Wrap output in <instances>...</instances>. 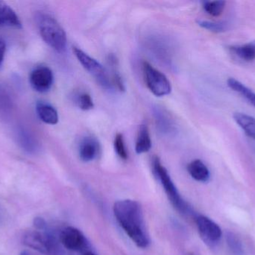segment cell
I'll return each mask as SVG.
<instances>
[{"label":"cell","instance_id":"8fae6325","mask_svg":"<svg viewBox=\"0 0 255 255\" xmlns=\"http://www.w3.org/2000/svg\"><path fill=\"white\" fill-rule=\"evenodd\" d=\"M0 26L22 28V23L16 12L3 1H0Z\"/></svg>","mask_w":255,"mask_h":255},{"label":"cell","instance_id":"ba28073f","mask_svg":"<svg viewBox=\"0 0 255 255\" xmlns=\"http://www.w3.org/2000/svg\"><path fill=\"white\" fill-rule=\"evenodd\" d=\"M60 242L70 251L87 252L88 242L84 234L74 227H67L61 231Z\"/></svg>","mask_w":255,"mask_h":255},{"label":"cell","instance_id":"2e32d148","mask_svg":"<svg viewBox=\"0 0 255 255\" xmlns=\"http://www.w3.org/2000/svg\"><path fill=\"white\" fill-rule=\"evenodd\" d=\"M151 148V139L149 130L145 124H142L138 131L135 144V151L137 154L148 152Z\"/></svg>","mask_w":255,"mask_h":255},{"label":"cell","instance_id":"6da1fadb","mask_svg":"<svg viewBox=\"0 0 255 255\" xmlns=\"http://www.w3.org/2000/svg\"><path fill=\"white\" fill-rule=\"evenodd\" d=\"M114 214L121 227L139 248L149 246L150 239L145 229L143 213L136 201H118L114 205Z\"/></svg>","mask_w":255,"mask_h":255},{"label":"cell","instance_id":"9c48e42d","mask_svg":"<svg viewBox=\"0 0 255 255\" xmlns=\"http://www.w3.org/2000/svg\"><path fill=\"white\" fill-rule=\"evenodd\" d=\"M29 80L31 87L36 91L46 92L50 90L53 85V73L49 67L40 66L31 72Z\"/></svg>","mask_w":255,"mask_h":255},{"label":"cell","instance_id":"d4e9b609","mask_svg":"<svg viewBox=\"0 0 255 255\" xmlns=\"http://www.w3.org/2000/svg\"><path fill=\"white\" fill-rule=\"evenodd\" d=\"M83 255H98L95 254V253H92V252L87 251V252H85V253H84Z\"/></svg>","mask_w":255,"mask_h":255},{"label":"cell","instance_id":"5bb4252c","mask_svg":"<svg viewBox=\"0 0 255 255\" xmlns=\"http://www.w3.org/2000/svg\"><path fill=\"white\" fill-rule=\"evenodd\" d=\"M36 111H37L39 118L43 122L50 124V125H55V124H58V120H59L58 112L51 105L39 102L36 105Z\"/></svg>","mask_w":255,"mask_h":255},{"label":"cell","instance_id":"7402d4cb","mask_svg":"<svg viewBox=\"0 0 255 255\" xmlns=\"http://www.w3.org/2000/svg\"><path fill=\"white\" fill-rule=\"evenodd\" d=\"M115 149L118 155L121 157L122 160H127L128 159V152L127 147L125 145L124 136L121 133H118L115 136Z\"/></svg>","mask_w":255,"mask_h":255},{"label":"cell","instance_id":"484cf974","mask_svg":"<svg viewBox=\"0 0 255 255\" xmlns=\"http://www.w3.org/2000/svg\"><path fill=\"white\" fill-rule=\"evenodd\" d=\"M21 255H29L28 254V253H22V254H21Z\"/></svg>","mask_w":255,"mask_h":255},{"label":"cell","instance_id":"ffe728a7","mask_svg":"<svg viewBox=\"0 0 255 255\" xmlns=\"http://www.w3.org/2000/svg\"><path fill=\"white\" fill-rule=\"evenodd\" d=\"M226 241L229 249L235 255H243L244 249H243L242 243L237 235L232 232H228Z\"/></svg>","mask_w":255,"mask_h":255},{"label":"cell","instance_id":"3957f363","mask_svg":"<svg viewBox=\"0 0 255 255\" xmlns=\"http://www.w3.org/2000/svg\"><path fill=\"white\" fill-rule=\"evenodd\" d=\"M153 172L160 182L169 202H171L174 208L179 211L181 214H189L190 208L187 205L184 199L180 195L179 192L177 190L175 184L172 181L169 172L166 168L162 165L160 159L155 157L152 161Z\"/></svg>","mask_w":255,"mask_h":255},{"label":"cell","instance_id":"d6986e66","mask_svg":"<svg viewBox=\"0 0 255 255\" xmlns=\"http://www.w3.org/2000/svg\"><path fill=\"white\" fill-rule=\"evenodd\" d=\"M197 23L202 28L214 33L224 32L228 29V24L225 22H214V21L199 19L197 20Z\"/></svg>","mask_w":255,"mask_h":255},{"label":"cell","instance_id":"52a82bcc","mask_svg":"<svg viewBox=\"0 0 255 255\" xmlns=\"http://www.w3.org/2000/svg\"><path fill=\"white\" fill-rule=\"evenodd\" d=\"M196 223L199 235L207 245L215 247L220 243L223 237V232L217 223L202 215L196 217Z\"/></svg>","mask_w":255,"mask_h":255},{"label":"cell","instance_id":"7c38bea8","mask_svg":"<svg viewBox=\"0 0 255 255\" xmlns=\"http://www.w3.org/2000/svg\"><path fill=\"white\" fill-rule=\"evenodd\" d=\"M231 53L247 62L255 60V40L244 44L232 45L229 47Z\"/></svg>","mask_w":255,"mask_h":255},{"label":"cell","instance_id":"5b68a950","mask_svg":"<svg viewBox=\"0 0 255 255\" xmlns=\"http://www.w3.org/2000/svg\"><path fill=\"white\" fill-rule=\"evenodd\" d=\"M142 70L145 84L154 95L160 97L170 94L172 85L166 75L154 68L147 61H144Z\"/></svg>","mask_w":255,"mask_h":255},{"label":"cell","instance_id":"30bf717a","mask_svg":"<svg viewBox=\"0 0 255 255\" xmlns=\"http://www.w3.org/2000/svg\"><path fill=\"white\" fill-rule=\"evenodd\" d=\"M100 151V144L95 138L92 136L85 137L79 145V157L82 161H93L98 157Z\"/></svg>","mask_w":255,"mask_h":255},{"label":"cell","instance_id":"8992f818","mask_svg":"<svg viewBox=\"0 0 255 255\" xmlns=\"http://www.w3.org/2000/svg\"><path fill=\"white\" fill-rule=\"evenodd\" d=\"M73 52L84 68L97 79V82L101 86L106 89H112L113 83L111 82L109 73L98 61L90 56L80 48L75 46L73 47Z\"/></svg>","mask_w":255,"mask_h":255},{"label":"cell","instance_id":"277c9868","mask_svg":"<svg viewBox=\"0 0 255 255\" xmlns=\"http://www.w3.org/2000/svg\"><path fill=\"white\" fill-rule=\"evenodd\" d=\"M22 242L30 247L45 255H61L58 241L49 232L40 233L38 232H28L22 237Z\"/></svg>","mask_w":255,"mask_h":255},{"label":"cell","instance_id":"ac0fdd59","mask_svg":"<svg viewBox=\"0 0 255 255\" xmlns=\"http://www.w3.org/2000/svg\"><path fill=\"white\" fill-rule=\"evenodd\" d=\"M204 10L213 16H219L224 11L226 7V1H205L202 3Z\"/></svg>","mask_w":255,"mask_h":255},{"label":"cell","instance_id":"603a6c76","mask_svg":"<svg viewBox=\"0 0 255 255\" xmlns=\"http://www.w3.org/2000/svg\"><path fill=\"white\" fill-rule=\"evenodd\" d=\"M34 226L38 230L44 231L46 229V222H45L43 218H40V217H37V218L34 219Z\"/></svg>","mask_w":255,"mask_h":255},{"label":"cell","instance_id":"44dd1931","mask_svg":"<svg viewBox=\"0 0 255 255\" xmlns=\"http://www.w3.org/2000/svg\"><path fill=\"white\" fill-rule=\"evenodd\" d=\"M76 103L82 110L88 111L92 109L94 106L92 97L88 93L82 92L76 97Z\"/></svg>","mask_w":255,"mask_h":255},{"label":"cell","instance_id":"cb8c5ba5","mask_svg":"<svg viewBox=\"0 0 255 255\" xmlns=\"http://www.w3.org/2000/svg\"><path fill=\"white\" fill-rule=\"evenodd\" d=\"M6 45L3 40H0V65L4 61V54H5Z\"/></svg>","mask_w":255,"mask_h":255},{"label":"cell","instance_id":"9a60e30c","mask_svg":"<svg viewBox=\"0 0 255 255\" xmlns=\"http://www.w3.org/2000/svg\"><path fill=\"white\" fill-rule=\"evenodd\" d=\"M234 120L244 130L247 136L255 141V118L247 114L236 112L233 115Z\"/></svg>","mask_w":255,"mask_h":255},{"label":"cell","instance_id":"4fadbf2b","mask_svg":"<svg viewBox=\"0 0 255 255\" xmlns=\"http://www.w3.org/2000/svg\"><path fill=\"white\" fill-rule=\"evenodd\" d=\"M187 171L190 176L199 182H208L211 178L209 169L200 160H195L189 163Z\"/></svg>","mask_w":255,"mask_h":255},{"label":"cell","instance_id":"e0dca14e","mask_svg":"<svg viewBox=\"0 0 255 255\" xmlns=\"http://www.w3.org/2000/svg\"><path fill=\"white\" fill-rule=\"evenodd\" d=\"M227 85L232 91L241 95L255 107V92L253 90L235 78H229L227 80Z\"/></svg>","mask_w":255,"mask_h":255},{"label":"cell","instance_id":"7a4b0ae2","mask_svg":"<svg viewBox=\"0 0 255 255\" xmlns=\"http://www.w3.org/2000/svg\"><path fill=\"white\" fill-rule=\"evenodd\" d=\"M37 22L43 40L57 52H64L67 48V34L59 22L43 13L37 15Z\"/></svg>","mask_w":255,"mask_h":255}]
</instances>
